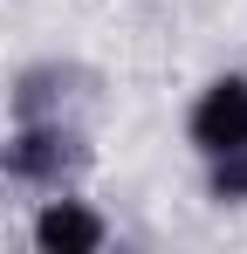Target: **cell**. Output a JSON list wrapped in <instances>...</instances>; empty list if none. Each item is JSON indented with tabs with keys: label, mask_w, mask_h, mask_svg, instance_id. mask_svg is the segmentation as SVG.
I'll use <instances>...</instances> for the list:
<instances>
[{
	"label": "cell",
	"mask_w": 247,
	"mask_h": 254,
	"mask_svg": "<svg viewBox=\"0 0 247 254\" xmlns=\"http://www.w3.org/2000/svg\"><path fill=\"white\" fill-rule=\"evenodd\" d=\"M76 69L69 62H28L7 76V124H35V117H69L76 103Z\"/></svg>",
	"instance_id": "obj_4"
},
{
	"label": "cell",
	"mask_w": 247,
	"mask_h": 254,
	"mask_svg": "<svg viewBox=\"0 0 247 254\" xmlns=\"http://www.w3.org/2000/svg\"><path fill=\"white\" fill-rule=\"evenodd\" d=\"M28 248H41V254H96V248H110V220H103L96 199H82L76 186H55L28 213Z\"/></svg>",
	"instance_id": "obj_3"
},
{
	"label": "cell",
	"mask_w": 247,
	"mask_h": 254,
	"mask_svg": "<svg viewBox=\"0 0 247 254\" xmlns=\"http://www.w3.org/2000/svg\"><path fill=\"white\" fill-rule=\"evenodd\" d=\"M199 165H206V199L213 206H247V144L241 151H213Z\"/></svg>",
	"instance_id": "obj_5"
},
{
	"label": "cell",
	"mask_w": 247,
	"mask_h": 254,
	"mask_svg": "<svg viewBox=\"0 0 247 254\" xmlns=\"http://www.w3.org/2000/svg\"><path fill=\"white\" fill-rule=\"evenodd\" d=\"M0 172L28 192H55V186H76L89 172V137L69 117H35V124H7L0 137Z\"/></svg>",
	"instance_id": "obj_1"
},
{
	"label": "cell",
	"mask_w": 247,
	"mask_h": 254,
	"mask_svg": "<svg viewBox=\"0 0 247 254\" xmlns=\"http://www.w3.org/2000/svg\"><path fill=\"white\" fill-rule=\"evenodd\" d=\"M185 144L199 158L247 144V69H220V76H206L192 89V103H185Z\"/></svg>",
	"instance_id": "obj_2"
}]
</instances>
